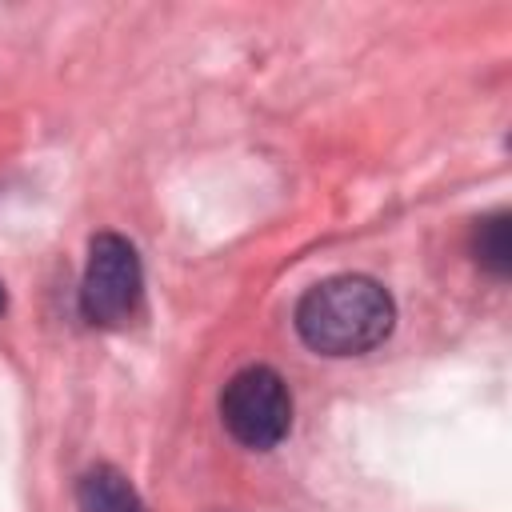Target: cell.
Listing matches in <instances>:
<instances>
[{"instance_id":"1","label":"cell","mask_w":512,"mask_h":512,"mask_svg":"<svg viewBox=\"0 0 512 512\" xmlns=\"http://www.w3.org/2000/svg\"><path fill=\"white\" fill-rule=\"evenodd\" d=\"M396 324L392 292L372 276H328L296 304V332L320 356H364L388 340Z\"/></svg>"},{"instance_id":"2","label":"cell","mask_w":512,"mask_h":512,"mask_svg":"<svg viewBox=\"0 0 512 512\" xmlns=\"http://www.w3.org/2000/svg\"><path fill=\"white\" fill-rule=\"evenodd\" d=\"M220 420L228 436L252 452L276 448L292 432V392L268 364L240 368L220 392Z\"/></svg>"},{"instance_id":"3","label":"cell","mask_w":512,"mask_h":512,"mask_svg":"<svg viewBox=\"0 0 512 512\" xmlns=\"http://www.w3.org/2000/svg\"><path fill=\"white\" fill-rule=\"evenodd\" d=\"M140 292H144V268H140L136 244L124 240L120 232L92 236L84 280H80L84 320H92L100 328H116L140 308Z\"/></svg>"},{"instance_id":"4","label":"cell","mask_w":512,"mask_h":512,"mask_svg":"<svg viewBox=\"0 0 512 512\" xmlns=\"http://www.w3.org/2000/svg\"><path fill=\"white\" fill-rule=\"evenodd\" d=\"M76 504L80 512H148L132 480L112 464H96L76 480Z\"/></svg>"},{"instance_id":"5","label":"cell","mask_w":512,"mask_h":512,"mask_svg":"<svg viewBox=\"0 0 512 512\" xmlns=\"http://www.w3.org/2000/svg\"><path fill=\"white\" fill-rule=\"evenodd\" d=\"M472 256L496 280H504L512 272V224H508V212H492V216L476 220V228H472Z\"/></svg>"},{"instance_id":"6","label":"cell","mask_w":512,"mask_h":512,"mask_svg":"<svg viewBox=\"0 0 512 512\" xmlns=\"http://www.w3.org/2000/svg\"><path fill=\"white\" fill-rule=\"evenodd\" d=\"M8 308V296H4V284H0V312Z\"/></svg>"}]
</instances>
